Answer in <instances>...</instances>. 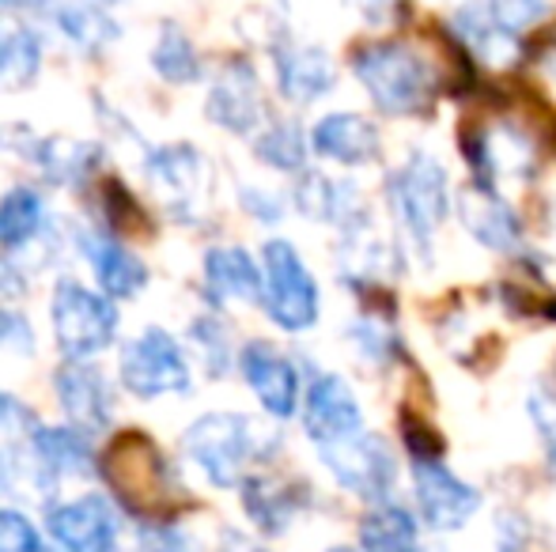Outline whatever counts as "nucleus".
I'll list each match as a JSON object with an SVG mask.
<instances>
[{
  "mask_svg": "<svg viewBox=\"0 0 556 552\" xmlns=\"http://www.w3.org/2000/svg\"><path fill=\"white\" fill-rule=\"evenodd\" d=\"M99 470L114 488L117 503L140 523H175L182 511L186 496L175 470L167 465L163 450L137 427L114 435L111 447L103 450Z\"/></svg>",
  "mask_w": 556,
  "mask_h": 552,
  "instance_id": "1",
  "label": "nucleus"
},
{
  "mask_svg": "<svg viewBox=\"0 0 556 552\" xmlns=\"http://www.w3.org/2000/svg\"><path fill=\"white\" fill-rule=\"evenodd\" d=\"M352 73L390 118H425L435 106V68L397 38H371L352 50Z\"/></svg>",
  "mask_w": 556,
  "mask_h": 552,
  "instance_id": "2",
  "label": "nucleus"
},
{
  "mask_svg": "<svg viewBox=\"0 0 556 552\" xmlns=\"http://www.w3.org/2000/svg\"><path fill=\"white\" fill-rule=\"evenodd\" d=\"M390 213L397 220V231L409 239V246L420 258H432L435 231L451 216V182L435 155L413 152L387 182Z\"/></svg>",
  "mask_w": 556,
  "mask_h": 552,
  "instance_id": "3",
  "label": "nucleus"
},
{
  "mask_svg": "<svg viewBox=\"0 0 556 552\" xmlns=\"http://www.w3.org/2000/svg\"><path fill=\"white\" fill-rule=\"evenodd\" d=\"M265 450L262 432L242 413L198 416L186 432V454L201 465L216 488H235L247 480V465Z\"/></svg>",
  "mask_w": 556,
  "mask_h": 552,
  "instance_id": "4",
  "label": "nucleus"
},
{
  "mask_svg": "<svg viewBox=\"0 0 556 552\" xmlns=\"http://www.w3.org/2000/svg\"><path fill=\"white\" fill-rule=\"evenodd\" d=\"M262 273H265V295L262 307L285 333H303L318 322L323 295L318 280L307 269L288 239H269L262 251Z\"/></svg>",
  "mask_w": 556,
  "mask_h": 552,
  "instance_id": "5",
  "label": "nucleus"
},
{
  "mask_svg": "<svg viewBox=\"0 0 556 552\" xmlns=\"http://www.w3.org/2000/svg\"><path fill=\"white\" fill-rule=\"evenodd\" d=\"M50 318H53V333H58L61 352H65L68 360H88V356L114 345V333H117L114 299L76 284V280H61V284L53 287Z\"/></svg>",
  "mask_w": 556,
  "mask_h": 552,
  "instance_id": "6",
  "label": "nucleus"
},
{
  "mask_svg": "<svg viewBox=\"0 0 556 552\" xmlns=\"http://www.w3.org/2000/svg\"><path fill=\"white\" fill-rule=\"evenodd\" d=\"M117 375H122L125 390L140 401L190 390V360H186L182 345L167 330H160V325L144 330L122 348Z\"/></svg>",
  "mask_w": 556,
  "mask_h": 552,
  "instance_id": "7",
  "label": "nucleus"
},
{
  "mask_svg": "<svg viewBox=\"0 0 556 552\" xmlns=\"http://www.w3.org/2000/svg\"><path fill=\"white\" fill-rule=\"evenodd\" d=\"M323 465L333 473V480L344 488V492L359 496L371 508L379 503H390L397 485V458L390 450V442L382 435H356V439L333 442V447H323Z\"/></svg>",
  "mask_w": 556,
  "mask_h": 552,
  "instance_id": "8",
  "label": "nucleus"
},
{
  "mask_svg": "<svg viewBox=\"0 0 556 552\" xmlns=\"http://www.w3.org/2000/svg\"><path fill=\"white\" fill-rule=\"evenodd\" d=\"M409 473L417 515L428 530L454 534L481 511V492L469 480H462L440 454L409 458Z\"/></svg>",
  "mask_w": 556,
  "mask_h": 552,
  "instance_id": "9",
  "label": "nucleus"
},
{
  "mask_svg": "<svg viewBox=\"0 0 556 552\" xmlns=\"http://www.w3.org/2000/svg\"><path fill=\"white\" fill-rule=\"evenodd\" d=\"M303 432L318 450L364 435V409L341 375H315L303 394Z\"/></svg>",
  "mask_w": 556,
  "mask_h": 552,
  "instance_id": "10",
  "label": "nucleus"
},
{
  "mask_svg": "<svg viewBox=\"0 0 556 552\" xmlns=\"http://www.w3.org/2000/svg\"><path fill=\"white\" fill-rule=\"evenodd\" d=\"M239 371L250 390H254V398L262 401L265 413L277 420L295 416V409L303 401L300 371H295V363L277 345H269V341H247L239 352Z\"/></svg>",
  "mask_w": 556,
  "mask_h": 552,
  "instance_id": "11",
  "label": "nucleus"
},
{
  "mask_svg": "<svg viewBox=\"0 0 556 552\" xmlns=\"http://www.w3.org/2000/svg\"><path fill=\"white\" fill-rule=\"evenodd\" d=\"M53 390L61 398V409L73 420L76 432H106L114 416L111 383L88 360H65L53 375Z\"/></svg>",
  "mask_w": 556,
  "mask_h": 552,
  "instance_id": "12",
  "label": "nucleus"
},
{
  "mask_svg": "<svg viewBox=\"0 0 556 552\" xmlns=\"http://www.w3.org/2000/svg\"><path fill=\"white\" fill-rule=\"evenodd\" d=\"M46 526H50L53 541L65 552H114L117 545L114 508L96 492L58 503L50 511V518H46Z\"/></svg>",
  "mask_w": 556,
  "mask_h": 552,
  "instance_id": "13",
  "label": "nucleus"
},
{
  "mask_svg": "<svg viewBox=\"0 0 556 552\" xmlns=\"http://www.w3.org/2000/svg\"><path fill=\"white\" fill-rule=\"evenodd\" d=\"M458 216L466 231L484 246V251L507 254L522 239V216L496 193V185H462L458 190Z\"/></svg>",
  "mask_w": 556,
  "mask_h": 552,
  "instance_id": "14",
  "label": "nucleus"
},
{
  "mask_svg": "<svg viewBox=\"0 0 556 552\" xmlns=\"http://www.w3.org/2000/svg\"><path fill=\"white\" fill-rule=\"evenodd\" d=\"M205 114L224 126L227 133H254L265 118V103H262V84H257L254 68L247 61H235L216 76L213 91H208Z\"/></svg>",
  "mask_w": 556,
  "mask_h": 552,
  "instance_id": "15",
  "label": "nucleus"
},
{
  "mask_svg": "<svg viewBox=\"0 0 556 552\" xmlns=\"http://www.w3.org/2000/svg\"><path fill=\"white\" fill-rule=\"evenodd\" d=\"M311 152L330 163H341V167H364V163L379 159L382 137L371 118L352 114V111H337V114H326V118L311 129Z\"/></svg>",
  "mask_w": 556,
  "mask_h": 552,
  "instance_id": "16",
  "label": "nucleus"
},
{
  "mask_svg": "<svg viewBox=\"0 0 556 552\" xmlns=\"http://www.w3.org/2000/svg\"><path fill=\"white\" fill-rule=\"evenodd\" d=\"M80 251L88 254L91 269H96V277H99V287H103V295H111V299H132V295L148 284L144 261H140L132 251H125L114 235L84 231Z\"/></svg>",
  "mask_w": 556,
  "mask_h": 552,
  "instance_id": "17",
  "label": "nucleus"
},
{
  "mask_svg": "<svg viewBox=\"0 0 556 552\" xmlns=\"http://www.w3.org/2000/svg\"><path fill=\"white\" fill-rule=\"evenodd\" d=\"M337 68L318 46H285L277 50V88L288 103H315L333 88Z\"/></svg>",
  "mask_w": 556,
  "mask_h": 552,
  "instance_id": "18",
  "label": "nucleus"
},
{
  "mask_svg": "<svg viewBox=\"0 0 556 552\" xmlns=\"http://www.w3.org/2000/svg\"><path fill=\"white\" fill-rule=\"evenodd\" d=\"M295 205L307 220L337 223L344 231L364 228V201H359L352 182H333L326 175H303V182L295 185Z\"/></svg>",
  "mask_w": 556,
  "mask_h": 552,
  "instance_id": "19",
  "label": "nucleus"
},
{
  "mask_svg": "<svg viewBox=\"0 0 556 552\" xmlns=\"http://www.w3.org/2000/svg\"><path fill=\"white\" fill-rule=\"evenodd\" d=\"M205 287L213 295V303H262L265 273L242 246H213L205 254Z\"/></svg>",
  "mask_w": 556,
  "mask_h": 552,
  "instance_id": "20",
  "label": "nucleus"
},
{
  "mask_svg": "<svg viewBox=\"0 0 556 552\" xmlns=\"http://www.w3.org/2000/svg\"><path fill=\"white\" fill-rule=\"evenodd\" d=\"M242 508L262 534H285L300 515V492L285 480L247 477L242 480Z\"/></svg>",
  "mask_w": 556,
  "mask_h": 552,
  "instance_id": "21",
  "label": "nucleus"
},
{
  "mask_svg": "<svg viewBox=\"0 0 556 552\" xmlns=\"http://www.w3.org/2000/svg\"><path fill=\"white\" fill-rule=\"evenodd\" d=\"M359 549L364 552H420L417 518L402 503H379L359 523Z\"/></svg>",
  "mask_w": 556,
  "mask_h": 552,
  "instance_id": "22",
  "label": "nucleus"
},
{
  "mask_svg": "<svg viewBox=\"0 0 556 552\" xmlns=\"http://www.w3.org/2000/svg\"><path fill=\"white\" fill-rule=\"evenodd\" d=\"M42 65V42L23 23L0 20V84L4 88H27Z\"/></svg>",
  "mask_w": 556,
  "mask_h": 552,
  "instance_id": "23",
  "label": "nucleus"
},
{
  "mask_svg": "<svg viewBox=\"0 0 556 552\" xmlns=\"http://www.w3.org/2000/svg\"><path fill=\"white\" fill-rule=\"evenodd\" d=\"M35 458L46 473H91V450L76 427H38Z\"/></svg>",
  "mask_w": 556,
  "mask_h": 552,
  "instance_id": "24",
  "label": "nucleus"
},
{
  "mask_svg": "<svg viewBox=\"0 0 556 552\" xmlns=\"http://www.w3.org/2000/svg\"><path fill=\"white\" fill-rule=\"evenodd\" d=\"M42 228V197L27 185H15L0 197V251L30 243Z\"/></svg>",
  "mask_w": 556,
  "mask_h": 552,
  "instance_id": "25",
  "label": "nucleus"
},
{
  "mask_svg": "<svg viewBox=\"0 0 556 552\" xmlns=\"http://www.w3.org/2000/svg\"><path fill=\"white\" fill-rule=\"evenodd\" d=\"M152 65L167 84L201 80V57L190 38H186V30H178V27H163L160 42H155V50H152Z\"/></svg>",
  "mask_w": 556,
  "mask_h": 552,
  "instance_id": "26",
  "label": "nucleus"
},
{
  "mask_svg": "<svg viewBox=\"0 0 556 552\" xmlns=\"http://www.w3.org/2000/svg\"><path fill=\"white\" fill-rule=\"evenodd\" d=\"M254 152H257V159L269 163L273 170L292 175V170H303V163H307V137H303V129L292 126V121H277V126H269L257 137Z\"/></svg>",
  "mask_w": 556,
  "mask_h": 552,
  "instance_id": "27",
  "label": "nucleus"
},
{
  "mask_svg": "<svg viewBox=\"0 0 556 552\" xmlns=\"http://www.w3.org/2000/svg\"><path fill=\"white\" fill-rule=\"evenodd\" d=\"M489 23L500 30L504 38H522L527 30H534L538 23L549 20V0H481Z\"/></svg>",
  "mask_w": 556,
  "mask_h": 552,
  "instance_id": "28",
  "label": "nucleus"
},
{
  "mask_svg": "<svg viewBox=\"0 0 556 552\" xmlns=\"http://www.w3.org/2000/svg\"><path fill=\"white\" fill-rule=\"evenodd\" d=\"M58 20H61V30H65L76 46H84V50H99V46H106V42H114V38H117V23L106 12L91 8V4L65 8Z\"/></svg>",
  "mask_w": 556,
  "mask_h": 552,
  "instance_id": "29",
  "label": "nucleus"
},
{
  "mask_svg": "<svg viewBox=\"0 0 556 552\" xmlns=\"http://www.w3.org/2000/svg\"><path fill=\"white\" fill-rule=\"evenodd\" d=\"M53 155H38V163L46 167V175L58 178V182H65V178H80L88 175L91 167H96L99 159V147L96 144H76V140H50Z\"/></svg>",
  "mask_w": 556,
  "mask_h": 552,
  "instance_id": "30",
  "label": "nucleus"
},
{
  "mask_svg": "<svg viewBox=\"0 0 556 552\" xmlns=\"http://www.w3.org/2000/svg\"><path fill=\"white\" fill-rule=\"evenodd\" d=\"M352 345L364 352V360H375V363H390L397 356V337L390 330H382L375 318H359L356 325H352Z\"/></svg>",
  "mask_w": 556,
  "mask_h": 552,
  "instance_id": "31",
  "label": "nucleus"
},
{
  "mask_svg": "<svg viewBox=\"0 0 556 552\" xmlns=\"http://www.w3.org/2000/svg\"><path fill=\"white\" fill-rule=\"evenodd\" d=\"M0 552H42L38 530L20 511H0Z\"/></svg>",
  "mask_w": 556,
  "mask_h": 552,
  "instance_id": "32",
  "label": "nucleus"
},
{
  "mask_svg": "<svg viewBox=\"0 0 556 552\" xmlns=\"http://www.w3.org/2000/svg\"><path fill=\"white\" fill-rule=\"evenodd\" d=\"M35 432H38L35 416L12 394H0V454L8 447H15V442H23V435H35Z\"/></svg>",
  "mask_w": 556,
  "mask_h": 552,
  "instance_id": "33",
  "label": "nucleus"
},
{
  "mask_svg": "<svg viewBox=\"0 0 556 552\" xmlns=\"http://www.w3.org/2000/svg\"><path fill=\"white\" fill-rule=\"evenodd\" d=\"M193 345L201 348V356H205L208 363H213V371L220 375L224 363H227V330L216 318H201V322H193Z\"/></svg>",
  "mask_w": 556,
  "mask_h": 552,
  "instance_id": "34",
  "label": "nucleus"
},
{
  "mask_svg": "<svg viewBox=\"0 0 556 552\" xmlns=\"http://www.w3.org/2000/svg\"><path fill=\"white\" fill-rule=\"evenodd\" d=\"M530 416L538 424V435L545 442V454H549V465L556 470V394H542L538 390L530 398Z\"/></svg>",
  "mask_w": 556,
  "mask_h": 552,
  "instance_id": "35",
  "label": "nucleus"
},
{
  "mask_svg": "<svg viewBox=\"0 0 556 552\" xmlns=\"http://www.w3.org/2000/svg\"><path fill=\"white\" fill-rule=\"evenodd\" d=\"M140 552H186V541L175 523H148L140 530Z\"/></svg>",
  "mask_w": 556,
  "mask_h": 552,
  "instance_id": "36",
  "label": "nucleus"
},
{
  "mask_svg": "<svg viewBox=\"0 0 556 552\" xmlns=\"http://www.w3.org/2000/svg\"><path fill=\"white\" fill-rule=\"evenodd\" d=\"M527 545V523L515 515L500 518V552H522Z\"/></svg>",
  "mask_w": 556,
  "mask_h": 552,
  "instance_id": "37",
  "label": "nucleus"
},
{
  "mask_svg": "<svg viewBox=\"0 0 556 552\" xmlns=\"http://www.w3.org/2000/svg\"><path fill=\"white\" fill-rule=\"evenodd\" d=\"M20 333H23V337L30 333V330H27V322H23L20 314H12L8 307H0V345H4L8 337H20Z\"/></svg>",
  "mask_w": 556,
  "mask_h": 552,
  "instance_id": "38",
  "label": "nucleus"
},
{
  "mask_svg": "<svg viewBox=\"0 0 556 552\" xmlns=\"http://www.w3.org/2000/svg\"><path fill=\"white\" fill-rule=\"evenodd\" d=\"M23 292V280L15 273L8 261H0V295H20Z\"/></svg>",
  "mask_w": 556,
  "mask_h": 552,
  "instance_id": "39",
  "label": "nucleus"
},
{
  "mask_svg": "<svg viewBox=\"0 0 556 552\" xmlns=\"http://www.w3.org/2000/svg\"><path fill=\"white\" fill-rule=\"evenodd\" d=\"M542 65H545V73H549V80L556 84V38H549V46H545Z\"/></svg>",
  "mask_w": 556,
  "mask_h": 552,
  "instance_id": "40",
  "label": "nucleus"
},
{
  "mask_svg": "<svg viewBox=\"0 0 556 552\" xmlns=\"http://www.w3.org/2000/svg\"><path fill=\"white\" fill-rule=\"evenodd\" d=\"M4 8H42V4H50V0H0Z\"/></svg>",
  "mask_w": 556,
  "mask_h": 552,
  "instance_id": "41",
  "label": "nucleus"
},
{
  "mask_svg": "<svg viewBox=\"0 0 556 552\" xmlns=\"http://www.w3.org/2000/svg\"><path fill=\"white\" fill-rule=\"evenodd\" d=\"M330 552H359V549H344V545H337V549H330Z\"/></svg>",
  "mask_w": 556,
  "mask_h": 552,
  "instance_id": "42",
  "label": "nucleus"
},
{
  "mask_svg": "<svg viewBox=\"0 0 556 552\" xmlns=\"http://www.w3.org/2000/svg\"><path fill=\"white\" fill-rule=\"evenodd\" d=\"M103 4H117V0H103Z\"/></svg>",
  "mask_w": 556,
  "mask_h": 552,
  "instance_id": "43",
  "label": "nucleus"
}]
</instances>
